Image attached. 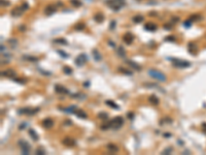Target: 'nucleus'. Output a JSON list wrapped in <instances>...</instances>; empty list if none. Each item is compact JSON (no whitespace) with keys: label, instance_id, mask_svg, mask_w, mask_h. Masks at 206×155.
I'll return each instance as SVG.
<instances>
[{"label":"nucleus","instance_id":"nucleus-16","mask_svg":"<svg viewBox=\"0 0 206 155\" xmlns=\"http://www.w3.org/2000/svg\"><path fill=\"white\" fill-rule=\"evenodd\" d=\"M126 63L128 64V65H130L132 68H134L135 70H141V66L138 65V64L136 62H134V61H131V60H127Z\"/></svg>","mask_w":206,"mask_h":155},{"label":"nucleus","instance_id":"nucleus-4","mask_svg":"<svg viewBox=\"0 0 206 155\" xmlns=\"http://www.w3.org/2000/svg\"><path fill=\"white\" fill-rule=\"evenodd\" d=\"M18 144H19V146H20V148H21L22 153H23L24 155L29 154L31 148H30V145H29L28 142H26V141H24V140H20V141L18 142Z\"/></svg>","mask_w":206,"mask_h":155},{"label":"nucleus","instance_id":"nucleus-40","mask_svg":"<svg viewBox=\"0 0 206 155\" xmlns=\"http://www.w3.org/2000/svg\"><path fill=\"white\" fill-rule=\"evenodd\" d=\"M36 154H38V155H44L45 154V150H43L42 148H38L36 150Z\"/></svg>","mask_w":206,"mask_h":155},{"label":"nucleus","instance_id":"nucleus-5","mask_svg":"<svg viewBox=\"0 0 206 155\" xmlns=\"http://www.w3.org/2000/svg\"><path fill=\"white\" fill-rule=\"evenodd\" d=\"M87 61H88V56H87L86 54H79L76 58H75V64H76L77 66H83V65H85V63H87Z\"/></svg>","mask_w":206,"mask_h":155},{"label":"nucleus","instance_id":"nucleus-48","mask_svg":"<svg viewBox=\"0 0 206 155\" xmlns=\"http://www.w3.org/2000/svg\"><path fill=\"white\" fill-rule=\"evenodd\" d=\"M171 27H172V25H169V24H165V25H164V28H165V29H168V30L171 29Z\"/></svg>","mask_w":206,"mask_h":155},{"label":"nucleus","instance_id":"nucleus-30","mask_svg":"<svg viewBox=\"0 0 206 155\" xmlns=\"http://www.w3.org/2000/svg\"><path fill=\"white\" fill-rule=\"evenodd\" d=\"M98 118L102 119L103 121H104V120H107V119H108V114L105 113V112H100V113L98 114Z\"/></svg>","mask_w":206,"mask_h":155},{"label":"nucleus","instance_id":"nucleus-2","mask_svg":"<svg viewBox=\"0 0 206 155\" xmlns=\"http://www.w3.org/2000/svg\"><path fill=\"white\" fill-rule=\"evenodd\" d=\"M168 59L173 62V66H175V67L187 68V67H189V66H191V63H190L189 61L180 60V59H174V58H168Z\"/></svg>","mask_w":206,"mask_h":155},{"label":"nucleus","instance_id":"nucleus-1","mask_svg":"<svg viewBox=\"0 0 206 155\" xmlns=\"http://www.w3.org/2000/svg\"><path fill=\"white\" fill-rule=\"evenodd\" d=\"M148 74H149V77H151L153 79L157 80V81H159V82H166V80H167L165 74L160 70H157V69H149Z\"/></svg>","mask_w":206,"mask_h":155},{"label":"nucleus","instance_id":"nucleus-14","mask_svg":"<svg viewBox=\"0 0 206 155\" xmlns=\"http://www.w3.org/2000/svg\"><path fill=\"white\" fill-rule=\"evenodd\" d=\"M144 29L147 31H156L157 30V25L153 22H148L144 25Z\"/></svg>","mask_w":206,"mask_h":155},{"label":"nucleus","instance_id":"nucleus-55","mask_svg":"<svg viewBox=\"0 0 206 155\" xmlns=\"http://www.w3.org/2000/svg\"><path fill=\"white\" fill-rule=\"evenodd\" d=\"M164 137L168 138V137H171V133H164Z\"/></svg>","mask_w":206,"mask_h":155},{"label":"nucleus","instance_id":"nucleus-22","mask_svg":"<svg viewBox=\"0 0 206 155\" xmlns=\"http://www.w3.org/2000/svg\"><path fill=\"white\" fill-rule=\"evenodd\" d=\"M118 56L122 57V58H125V57H126L127 53H126V50L124 49V47L120 46V47L118 48Z\"/></svg>","mask_w":206,"mask_h":155},{"label":"nucleus","instance_id":"nucleus-37","mask_svg":"<svg viewBox=\"0 0 206 155\" xmlns=\"http://www.w3.org/2000/svg\"><path fill=\"white\" fill-rule=\"evenodd\" d=\"M57 53H58V54H60V56L65 58V59L68 58V54H67V53H65L64 51H62V50H57Z\"/></svg>","mask_w":206,"mask_h":155},{"label":"nucleus","instance_id":"nucleus-51","mask_svg":"<svg viewBox=\"0 0 206 155\" xmlns=\"http://www.w3.org/2000/svg\"><path fill=\"white\" fill-rule=\"evenodd\" d=\"M40 72L43 73V74H46V76H51V74H52V72H46L44 70H40Z\"/></svg>","mask_w":206,"mask_h":155},{"label":"nucleus","instance_id":"nucleus-6","mask_svg":"<svg viewBox=\"0 0 206 155\" xmlns=\"http://www.w3.org/2000/svg\"><path fill=\"white\" fill-rule=\"evenodd\" d=\"M62 144L65 146H67V147H73L76 145V142H75V140H73L72 138H70V137H65L63 140H62Z\"/></svg>","mask_w":206,"mask_h":155},{"label":"nucleus","instance_id":"nucleus-50","mask_svg":"<svg viewBox=\"0 0 206 155\" xmlns=\"http://www.w3.org/2000/svg\"><path fill=\"white\" fill-rule=\"evenodd\" d=\"M19 30H20V31H25V30H26V27L22 25V26H20V27H19Z\"/></svg>","mask_w":206,"mask_h":155},{"label":"nucleus","instance_id":"nucleus-39","mask_svg":"<svg viewBox=\"0 0 206 155\" xmlns=\"http://www.w3.org/2000/svg\"><path fill=\"white\" fill-rule=\"evenodd\" d=\"M176 39H175V36H173V35H170V36H166L165 37V41H172V42H174Z\"/></svg>","mask_w":206,"mask_h":155},{"label":"nucleus","instance_id":"nucleus-21","mask_svg":"<svg viewBox=\"0 0 206 155\" xmlns=\"http://www.w3.org/2000/svg\"><path fill=\"white\" fill-rule=\"evenodd\" d=\"M28 132H29V136L33 138L34 141H38V135H37V133L35 132V130L34 129H32V128H29L28 129Z\"/></svg>","mask_w":206,"mask_h":155},{"label":"nucleus","instance_id":"nucleus-19","mask_svg":"<svg viewBox=\"0 0 206 155\" xmlns=\"http://www.w3.org/2000/svg\"><path fill=\"white\" fill-rule=\"evenodd\" d=\"M107 149H108V151L111 153H117L118 151V147L117 145H115V144H108Z\"/></svg>","mask_w":206,"mask_h":155},{"label":"nucleus","instance_id":"nucleus-44","mask_svg":"<svg viewBox=\"0 0 206 155\" xmlns=\"http://www.w3.org/2000/svg\"><path fill=\"white\" fill-rule=\"evenodd\" d=\"M1 5L2 6H8V5H10V2L7 0H1Z\"/></svg>","mask_w":206,"mask_h":155},{"label":"nucleus","instance_id":"nucleus-43","mask_svg":"<svg viewBox=\"0 0 206 155\" xmlns=\"http://www.w3.org/2000/svg\"><path fill=\"white\" fill-rule=\"evenodd\" d=\"M8 44H12L13 45V48H15V46H17L18 45V41L15 40V39H8Z\"/></svg>","mask_w":206,"mask_h":155},{"label":"nucleus","instance_id":"nucleus-7","mask_svg":"<svg viewBox=\"0 0 206 155\" xmlns=\"http://www.w3.org/2000/svg\"><path fill=\"white\" fill-rule=\"evenodd\" d=\"M1 76L5 77V78H9V79H15V71L14 70V69H6V70H2L1 71Z\"/></svg>","mask_w":206,"mask_h":155},{"label":"nucleus","instance_id":"nucleus-29","mask_svg":"<svg viewBox=\"0 0 206 155\" xmlns=\"http://www.w3.org/2000/svg\"><path fill=\"white\" fill-rule=\"evenodd\" d=\"M63 71H64L65 74H68V76H70V74L72 73V68L70 67V66L65 65V66H63Z\"/></svg>","mask_w":206,"mask_h":155},{"label":"nucleus","instance_id":"nucleus-17","mask_svg":"<svg viewBox=\"0 0 206 155\" xmlns=\"http://www.w3.org/2000/svg\"><path fill=\"white\" fill-rule=\"evenodd\" d=\"M75 115H76V117H78V118H82V119H87L88 118V115H87L86 112H84L83 110H76L75 111Z\"/></svg>","mask_w":206,"mask_h":155},{"label":"nucleus","instance_id":"nucleus-35","mask_svg":"<svg viewBox=\"0 0 206 155\" xmlns=\"http://www.w3.org/2000/svg\"><path fill=\"white\" fill-rule=\"evenodd\" d=\"M101 129L102 130H107V129H110L111 126H110V121L109 122H107V123H104L103 125H101Z\"/></svg>","mask_w":206,"mask_h":155},{"label":"nucleus","instance_id":"nucleus-24","mask_svg":"<svg viewBox=\"0 0 206 155\" xmlns=\"http://www.w3.org/2000/svg\"><path fill=\"white\" fill-rule=\"evenodd\" d=\"M188 49H189V52L191 53V54H196V52H197V48L196 46H195L193 42H190L189 44V47H188Z\"/></svg>","mask_w":206,"mask_h":155},{"label":"nucleus","instance_id":"nucleus-27","mask_svg":"<svg viewBox=\"0 0 206 155\" xmlns=\"http://www.w3.org/2000/svg\"><path fill=\"white\" fill-rule=\"evenodd\" d=\"M74 28H75V30H77V31H82V30H84L86 28V25L83 22H79V23H77L76 25L74 26Z\"/></svg>","mask_w":206,"mask_h":155},{"label":"nucleus","instance_id":"nucleus-45","mask_svg":"<svg viewBox=\"0 0 206 155\" xmlns=\"http://www.w3.org/2000/svg\"><path fill=\"white\" fill-rule=\"evenodd\" d=\"M22 7H23L25 10H27V9L29 8V4L27 3V2H25V3H23V4H22Z\"/></svg>","mask_w":206,"mask_h":155},{"label":"nucleus","instance_id":"nucleus-32","mask_svg":"<svg viewBox=\"0 0 206 155\" xmlns=\"http://www.w3.org/2000/svg\"><path fill=\"white\" fill-rule=\"evenodd\" d=\"M14 81L15 82H17V83H19V84H22V85H25L26 83H27V80L26 79H23V78H19V79H14Z\"/></svg>","mask_w":206,"mask_h":155},{"label":"nucleus","instance_id":"nucleus-47","mask_svg":"<svg viewBox=\"0 0 206 155\" xmlns=\"http://www.w3.org/2000/svg\"><path fill=\"white\" fill-rule=\"evenodd\" d=\"M127 116H128V118H129V119H133L134 114L132 113V112H130V113H128V115H127Z\"/></svg>","mask_w":206,"mask_h":155},{"label":"nucleus","instance_id":"nucleus-36","mask_svg":"<svg viewBox=\"0 0 206 155\" xmlns=\"http://www.w3.org/2000/svg\"><path fill=\"white\" fill-rule=\"evenodd\" d=\"M172 151H173V148H172V147H167V148H165V149H164L163 151H162V154H163V155L170 154Z\"/></svg>","mask_w":206,"mask_h":155},{"label":"nucleus","instance_id":"nucleus-34","mask_svg":"<svg viewBox=\"0 0 206 155\" xmlns=\"http://www.w3.org/2000/svg\"><path fill=\"white\" fill-rule=\"evenodd\" d=\"M118 70H121V71H122L123 73H125V74H128V76H132V74H133L132 71H130V70H128V69L124 68V67H120V68H118Z\"/></svg>","mask_w":206,"mask_h":155},{"label":"nucleus","instance_id":"nucleus-12","mask_svg":"<svg viewBox=\"0 0 206 155\" xmlns=\"http://www.w3.org/2000/svg\"><path fill=\"white\" fill-rule=\"evenodd\" d=\"M42 126L44 127V128H46V129H50V128H52L54 126V121H53V119H51V118L44 119V120L42 121Z\"/></svg>","mask_w":206,"mask_h":155},{"label":"nucleus","instance_id":"nucleus-57","mask_svg":"<svg viewBox=\"0 0 206 155\" xmlns=\"http://www.w3.org/2000/svg\"><path fill=\"white\" fill-rule=\"evenodd\" d=\"M117 1H124V0H117Z\"/></svg>","mask_w":206,"mask_h":155},{"label":"nucleus","instance_id":"nucleus-26","mask_svg":"<svg viewBox=\"0 0 206 155\" xmlns=\"http://www.w3.org/2000/svg\"><path fill=\"white\" fill-rule=\"evenodd\" d=\"M30 110H31V108H22V109H19L18 110V113L20 114V115H24V114H26V115H29V113H30Z\"/></svg>","mask_w":206,"mask_h":155},{"label":"nucleus","instance_id":"nucleus-25","mask_svg":"<svg viewBox=\"0 0 206 155\" xmlns=\"http://www.w3.org/2000/svg\"><path fill=\"white\" fill-rule=\"evenodd\" d=\"M144 21V17L141 15H136L135 17H133V22L134 23H141Z\"/></svg>","mask_w":206,"mask_h":155},{"label":"nucleus","instance_id":"nucleus-13","mask_svg":"<svg viewBox=\"0 0 206 155\" xmlns=\"http://www.w3.org/2000/svg\"><path fill=\"white\" fill-rule=\"evenodd\" d=\"M59 110L64 111L65 113H67V114H74L75 111L77 110V108L75 105H71V106H69V108H61V106H59Z\"/></svg>","mask_w":206,"mask_h":155},{"label":"nucleus","instance_id":"nucleus-56","mask_svg":"<svg viewBox=\"0 0 206 155\" xmlns=\"http://www.w3.org/2000/svg\"><path fill=\"white\" fill-rule=\"evenodd\" d=\"M3 50H5V48H4V46L2 45V46H1V52H2V53H3Z\"/></svg>","mask_w":206,"mask_h":155},{"label":"nucleus","instance_id":"nucleus-49","mask_svg":"<svg viewBox=\"0 0 206 155\" xmlns=\"http://www.w3.org/2000/svg\"><path fill=\"white\" fill-rule=\"evenodd\" d=\"M64 124H66V125H71V124H72V122H71V120H65Z\"/></svg>","mask_w":206,"mask_h":155},{"label":"nucleus","instance_id":"nucleus-3","mask_svg":"<svg viewBox=\"0 0 206 155\" xmlns=\"http://www.w3.org/2000/svg\"><path fill=\"white\" fill-rule=\"evenodd\" d=\"M123 125H124V118L121 116H117L110 121V126L112 129H118Z\"/></svg>","mask_w":206,"mask_h":155},{"label":"nucleus","instance_id":"nucleus-53","mask_svg":"<svg viewBox=\"0 0 206 155\" xmlns=\"http://www.w3.org/2000/svg\"><path fill=\"white\" fill-rule=\"evenodd\" d=\"M108 44H109L112 48H115V47H116V45H115V42H113V41H110V40H109V41H108Z\"/></svg>","mask_w":206,"mask_h":155},{"label":"nucleus","instance_id":"nucleus-46","mask_svg":"<svg viewBox=\"0 0 206 155\" xmlns=\"http://www.w3.org/2000/svg\"><path fill=\"white\" fill-rule=\"evenodd\" d=\"M177 21H179V18H177V17H173L172 20H171V22L172 23H176Z\"/></svg>","mask_w":206,"mask_h":155},{"label":"nucleus","instance_id":"nucleus-33","mask_svg":"<svg viewBox=\"0 0 206 155\" xmlns=\"http://www.w3.org/2000/svg\"><path fill=\"white\" fill-rule=\"evenodd\" d=\"M70 3H71L72 5H74L75 7H79V6H82V2H80L79 0H70Z\"/></svg>","mask_w":206,"mask_h":155},{"label":"nucleus","instance_id":"nucleus-15","mask_svg":"<svg viewBox=\"0 0 206 155\" xmlns=\"http://www.w3.org/2000/svg\"><path fill=\"white\" fill-rule=\"evenodd\" d=\"M148 101H149L151 104H154V105H158V104L160 103V99L157 97L155 94H153V95L149 96V97H148Z\"/></svg>","mask_w":206,"mask_h":155},{"label":"nucleus","instance_id":"nucleus-38","mask_svg":"<svg viewBox=\"0 0 206 155\" xmlns=\"http://www.w3.org/2000/svg\"><path fill=\"white\" fill-rule=\"evenodd\" d=\"M39 108H34V109H31L30 110V113H29V116H33V115H35L37 112H39Z\"/></svg>","mask_w":206,"mask_h":155},{"label":"nucleus","instance_id":"nucleus-41","mask_svg":"<svg viewBox=\"0 0 206 155\" xmlns=\"http://www.w3.org/2000/svg\"><path fill=\"white\" fill-rule=\"evenodd\" d=\"M192 21L191 20H188V21H186L185 23H183V26H185L186 28H189V27H191V25H192Z\"/></svg>","mask_w":206,"mask_h":155},{"label":"nucleus","instance_id":"nucleus-54","mask_svg":"<svg viewBox=\"0 0 206 155\" xmlns=\"http://www.w3.org/2000/svg\"><path fill=\"white\" fill-rule=\"evenodd\" d=\"M84 86H85V87H89V86H90V83H89V82H88V83L85 82V83H84Z\"/></svg>","mask_w":206,"mask_h":155},{"label":"nucleus","instance_id":"nucleus-42","mask_svg":"<svg viewBox=\"0 0 206 155\" xmlns=\"http://www.w3.org/2000/svg\"><path fill=\"white\" fill-rule=\"evenodd\" d=\"M116 25H117V22H116V21H111L110 24H109V28H110V30H115Z\"/></svg>","mask_w":206,"mask_h":155},{"label":"nucleus","instance_id":"nucleus-23","mask_svg":"<svg viewBox=\"0 0 206 155\" xmlns=\"http://www.w3.org/2000/svg\"><path fill=\"white\" fill-rule=\"evenodd\" d=\"M94 20L96 21V22L101 23V22H103V20H104V16H103V14H101V13H98L94 16Z\"/></svg>","mask_w":206,"mask_h":155},{"label":"nucleus","instance_id":"nucleus-9","mask_svg":"<svg viewBox=\"0 0 206 155\" xmlns=\"http://www.w3.org/2000/svg\"><path fill=\"white\" fill-rule=\"evenodd\" d=\"M56 10H57V7H56L55 4H48L44 8V14L47 15V16H51L54 13H56Z\"/></svg>","mask_w":206,"mask_h":155},{"label":"nucleus","instance_id":"nucleus-10","mask_svg":"<svg viewBox=\"0 0 206 155\" xmlns=\"http://www.w3.org/2000/svg\"><path fill=\"white\" fill-rule=\"evenodd\" d=\"M24 10H25V9L22 7V5H21V6H15V7L12 10V13H10V14H12L13 17H20V16L23 14Z\"/></svg>","mask_w":206,"mask_h":155},{"label":"nucleus","instance_id":"nucleus-20","mask_svg":"<svg viewBox=\"0 0 206 155\" xmlns=\"http://www.w3.org/2000/svg\"><path fill=\"white\" fill-rule=\"evenodd\" d=\"M105 104H107L108 106H110V108H112V109H115V110H118L120 109V106H118L115 101H112V100H105Z\"/></svg>","mask_w":206,"mask_h":155},{"label":"nucleus","instance_id":"nucleus-8","mask_svg":"<svg viewBox=\"0 0 206 155\" xmlns=\"http://www.w3.org/2000/svg\"><path fill=\"white\" fill-rule=\"evenodd\" d=\"M123 40H124L125 44L131 45L132 42L134 41V35L132 33H130V32H128V33H126V34L123 36Z\"/></svg>","mask_w":206,"mask_h":155},{"label":"nucleus","instance_id":"nucleus-11","mask_svg":"<svg viewBox=\"0 0 206 155\" xmlns=\"http://www.w3.org/2000/svg\"><path fill=\"white\" fill-rule=\"evenodd\" d=\"M55 91L57 93H59V94H70V92L68 91L66 88L61 86V85H58V84L55 85Z\"/></svg>","mask_w":206,"mask_h":155},{"label":"nucleus","instance_id":"nucleus-18","mask_svg":"<svg viewBox=\"0 0 206 155\" xmlns=\"http://www.w3.org/2000/svg\"><path fill=\"white\" fill-rule=\"evenodd\" d=\"M92 53H93V57H94L95 61H101L102 60V56H101V54H100L99 51L97 49H93Z\"/></svg>","mask_w":206,"mask_h":155},{"label":"nucleus","instance_id":"nucleus-52","mask_svg":"<svg viewBox=\"0 0 206 155\" xmlns=\"http://www.w3.org/2000/svg\"><path fill=\"white\" fill-rule=\"evenodd\" d=\"M25 126H26V124H25V123H23L22 125H20V126H19V129H20V130H23Z\"/></svg>","mask_w":206,"mask_h":155},{"label":"nucleus","instance_id":"nucleus-31","mask_svg":"<svg viewBox=\"0 0 206 155\" xmlns=\"http://www.w3.org/2000/svg\"><path fill=\"white\" fill-rule=\"evenodd\" d=\"M24 59L28 60V61H33V62H37L39 60L38 58H36V57H31V56H27V55L24 56Z\"/></svg>","mask_w":206,"mask_h":155},{"label":"nucleus","instance_id":"nucleus-28","mask_svg":"<svg viewBox=\"0 0 206 155\" xmlns=\"http://www.w3.org/2000/svg\"><path fill=\"white\" fill-rule=\"evenodd\" d=\"M54 42L55 44H60V45H67L68 42H67V40L65 39V38H56V39H54Z\"/></svg>","mask_w":206,"mask_h":155}]
</instances>
